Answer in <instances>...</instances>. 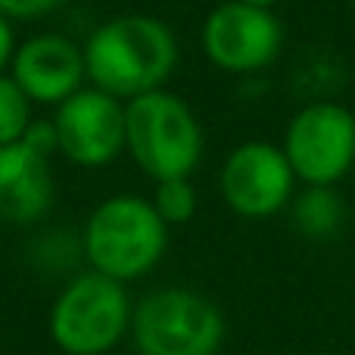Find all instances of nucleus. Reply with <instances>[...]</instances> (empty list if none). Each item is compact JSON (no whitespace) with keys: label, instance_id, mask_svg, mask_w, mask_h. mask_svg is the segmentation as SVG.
<instances>
[{"label":"nucleus","instance_id":"obj_14","mask_svg":"<svg viewBox=\"0 0 355 355\" xmlns=\"http://www.w3.org/2000/svg\"><path fill=\"white\" fill-rule=\"evenodd\" d=\"M337 221H340V206L337 196L327 193V187H312L296 206V225L306 234H312V237L334 231Z\"/></svg>","mask_w":355,"mask_h":355},{"label":"nucleus","instance_id":"obj_10","mask_svg":"<svg viewBox=\"0 0 355 355\" xmlns=\"http://www.w3.org/2000/svg\"><path fill=\"white\" fill-rule=\"evenodd\" d=\"M10 75L37 106H60L87 81L85 47L62 35H35L12 53Z\"/></svg>","mask_w":355,"mask_h":355},{"label":"nucleus","instance_id":"obj_15","mask_svg":"<svg viewBox=\"0 0 355 355\" xmlns=\"http://www.w3.org/2000/svg\"><path fill=\"white\" fill-rule=\"evenodd\" d=\"M22 144L28 150H35L37 156H44V159L60 153V135H56L53 119H31V125L22 135Z\"/></svg>","mask_w":355,"mask_h":355},{"label":"nucleus","instance_id":"obj_17","mask_svg":"<svg viewBox=\"0 0 355 355\" xmlns=\"http://www.w3.org/2000/svg\"><path fill=\"white\" fill-rule=\"evenodd\" d=\"M16 47L19 44H16V31H12V19H6L0 12V75H3V69H10Z\"/></svg>","mask_w":355,"mask_h":355},{"label":"nucleus","instance_id":"obj_12","mask_svg":"<svg viewBox=\"0 0 355 355\" xmlns=\"http://www.w3.org/2000/svg\"><path fill=\"white\" fill-rule=\"evenodd\" d=\"M31 100L12 81V75H0V147L22 141L25 128L31 125Z\"/></svg>","mask_w":355,"mask_h":355},{"label":"nucleus","instance_id":"obj_8","mask_svg":"<svg viewBox=\"0 0 355 355\" xmlns=\"http://www.w3.org/2000/svg\"><path fill=\"white\" fill-rule=\"evenodd\" d=\"M60 153L81 168H103L125 150V103L100 87H81L56 106Z\"/></svg>","mask_w":355,"mask_h":355},{"label":"nucleus","instance_id":"obj_5","mask_svg":"<svg viewBox=\"0 0 355 355\" xmlns=\"http://www.w3.org/2000/svg\"><path fill=\"white\" fill-rule=\"evenodd\" d=\"M131 343L137 355H218L225 318L209 296L187 287H162L135 306Z\"/></svg>","mask_w":355,"mask_h":355},{"label":"nucleus","instance_id":"obj_1","mask_svg":"<svg viewBox=\"0 0 355 355\" xmlns=\"http://www.w3.org/2000/svg\"><path fill=\"white\" fill-rule=\"evenodd\" d=\"M178 66V41L156 16H116L85 41L87 81L122 103L159 91Z\"/></svg>","mask_w":355,"mask_h":355},{"label":"nucleus","instance_id":"obj_16","mask_svg":"<svg viewBox=\"0 0 355 355\" xmlns=\"http://www.w3.org/2000/svg\"><path fill=\"white\" fill-rule=\"evenodd\" d=\"M66 0H0V12L6 19H41L60 10Z\"/></svg>","mask_w":355,"mask_h":355},{"label":"nucleus","instance_id":"obj_6","mask_svg":"<svg viewBox=\"0 0 355 355\" xmlns=\"http://www.w3.org/2000/svg\"><path fill=\"white\" fill-rule=\"evenodd\" d=\"M284 153L300 181L331 187L355 166V116L337 103H315L293 116Z\"/></svg>","mask_w":355,"mask_h":355},{"label":"nucleus","instance_id":"obj_11","mask_svg":"<svg viewBox=\"0 0 355 355\" xmlns=\"http://www.w3.org/2000/svg\"><path fill=\"white\" fill-rule=\"evenodd\" d=\"M53 202L50 159L22 141L0 147V215L12 225H35Z\"/></svg>","mask_w":355,"mask_h":355},{"label":"nucleus","instance_id":"obj_7","mask_svg":"<svg viewBox=\"0 0 355 355\" xmlns=\"http://www.w3.org/2000/svg\"><path fill=\"white\" fill-rule=\"evenodd\" d=\"M284 28L265 6L225 0L202 22V53L225 72L246 75L271 66L281 53Z\"/></svg>","mask_w":355,"mask_h":355},{"label":"nucleus","instance_id":"obj_19","mask_svg":"<svg viewBox=\"0 0 355 355\" xmlns=\"http://www.w3.org/2000/svg\"><path fill=\"white\" fill-rule=\"evenodd\" d=\"M3 225H6V221H3V215H0V231H3Z\"/></svg>","mask_w":355,"mask_h":355},{"label":"nucleus","instance_id":"obj_18","mask_svg":"<svg viewBox=\"0 0 355 355\" xmlns=\"http://www.w3.org/2000/svg\"><path fill=\"white\" fill-rule=\"evenodd\" d=\"M243 3H252V6H265V10H271V6H275L277 0H243Z\"/></svg>","mask_w":355,"mask_h":355},{"label":"nucleus","instance_id":"obj_9","mask_svg":"<svg viewBox=\"0 0 355 355\" xmlns=\"http://www.w3.org/2000/svg\"><path fill=\"white\" fill-rule=\"evenodd\" d=\"M293 168L284 147L246 141L227 153L218 175L221 200L243 218H268L281 212L293 196Z\"/></svg>","mask_w":355,"mask_h":355},{"label":"nucleus","instance_id":"obj_3","mask_svg":"<svg viewBox=\"0 0 355 355\" xmlns=\"http://www.w3.org/2000/svg\"><path fill=\"white\" fill-rule=\"evenodd\" d=\"M125 153L153 181L190 178L202 159L200 119L166 87L141 94L125 103Z\"/></svg>","mask_w":355,"mask_h":355},{"label":"nucleus","instance_id":"obj_4","mask_svg":"<svg viewBox=\"0 0 355 355\" xmlns=\"http://www.w3.org/2000/svg\"><path fill=\"white\" fill-rule=\"evenodd\" d=\"M131 296L122 281L81 271L50 306V340L66 355H106L131 334Z\"/></svg>","mask_w":355,"mask_h":355},{"label":"nucleus","instance_id":"obj_2","mask_svg":"<svg viewBox=\"0 0 355 355\" xmlns=\"http://www.w3.org/2000/svg\"><path fill=\"white\" fill-rule=\"evenodd\" d=\"M168 246V225L153 200L137 193H116L103 200L85 221L81 252L87 265L112 281L131 284L162 262Z\"/></svg>","mask_w":355,"mask_h":355},{"label":"nucleus","instance_id":"obj_13","mask_svg":"<svg viewBox=\"0 0 355 355\" xmlns=\"http://www.w3.org/2000/svg\"><path fill=\"white\" fill-rule=\"evenodd\" d=\"M153 206L162 215L168 227L172 225H187L196 215V190L190 178H172V181H156Z\"/></svg>","mask_w":355,"mask_h":355}]
</instances>
